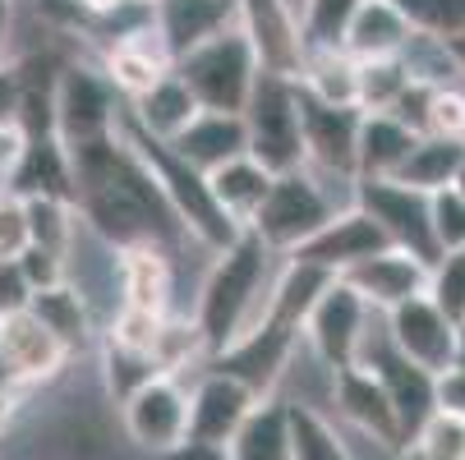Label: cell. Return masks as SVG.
Here are the masks:
<instances>
[{"label": "cell", "instance_id": "1", "mask_svg": "<svg viewBox=\"0 0 465 460\" xmlns=\"http://www.w3.org/2000/svg\"><path fill=\"white\" fill-rule=\"evenodd\" d=\"M282 272V258L262 244L253 230H244L226 253H217L203 272L193 299V322L208 341V355L217 359L222 350H231L235 341L253 337L272 308V286Z\"/></svg>", "mask_w": 465, "mask_h": 460}, {"label": "cell", "instance_id": "2", "mask_svg": "<svg viewBox=\"0 0 465 460\" xmlns=\"http://www.w3.org/2000/svg\"><path fill=\"white\" fill-rule=\"evenodd\" d=\"M120 134H124V143L134 148L139 157H143V166L153 171V180L162 184V193H166V203L175 208V217H180V226H184V235H189V244H198V249H208L213 258L217 253H226L244 230L217 208V199H213V184H208V175L203 171H193L171 143H157V139H148L143 129L134 124V120H120Z\"/></svg>", "mask_w": 465, "mask_h": 460}, {"label": "cell", "instance_id": "3", "mask_svg": "<svg viewBox=\"0 0 465 460\" xmlns=\"http://www.w3.org/2000/svg\"><path fill=\"white\" fill-rule=\"evenodd\" d=\"M351 203H355V189H346V184L331 189V180H322V175H313L304 166V171L277 175L268 203H262V212L253 217L249 230L268 244L277 258H291Z\"/></svg>", "mask_w": 465, "mask_h": 460}, {"label": "cell", "instance_id": "4", "mask_svg": "<svg viewBox=\"0 0 465 460\" xmlns=\"http://www.w3.org/2000/svg\"><path fill=\"white\" fill-rule=\"evenodd\" d=\"M175 74L189 83V93L198 97L203 111L244 115L253 102V88L262 79V60H258L249 33L231 28V33L203 42L198 51H189L184 60H175Z\"/></svg>", "mask_w": 465, "mask_h": 460}, {"label": "cell", "instance_id": "5", "mask_svg": "<svg viewBox=\"0 0 465 460\" xmlns=\"http://www.w3.org/2000/svg\"><path fill=\"white\" fill-rule=\"evenodd\" d=\"M120 102L124 97L111 88L106 70H93V64H60V74H55V139L70 152L115 139L120 120H124Z\"/></svg>", "mask_w": 465, "mask_h": 460}, {"label": "cell", "instance_id": "6", "mask_svg": "<svg viewBox=\"0 0 465 460\" xmlns=\"http://www.w3.org/2000/svg\"><path fill=\"white\" fill-rule=\"evenodd\" d=\"M244 129H249V157L262 171H272V175L304 171V124H300L295 79L262 74L244 111Z\"/></svg>", "mask_w": 465, "mask_h": 460}, {"label": "cell", "instance_id": "7", "mask_svg": "<svg viewBox=\"0 0 465 460\" xmlns=\"http://www.w3.org/2000/svg\"><path fill=\"white\" fill-rule=\"evenodd\" d=\"M382 313H373L341 277L327 286V295L318 299V308L309 313V322H304V350L337 377V373H346V368H360V359H364V346H369V337H373V322H378Z\"/></svg>", "mask_w": 465, "mask_h": 460}, {"label": "cell", "instance_id": "8", "mask_svg": "<svg viewBox=\"0 0 465 460\" xmlns=\"http://www.w3.org/2000/svg\"><path fill=\"white\" fill-rule=\"evenodd\" d=\"M295 97H300V124H304V166L313 175L331 180V184L355 189L364 111H355V106H327V102L309 97L300 83H295Z\"/></svg>", "mask_w": 465, "mask_h": 460}, {"label": "cell", "instance_id": "9", "mask_svg": "<svg viewBox=\"0 0 465 460\" xmlns=\"http://www.w3.org/2000/svg\"><path fill=\"white\" fill-rule=\"evenodd\" d=\"M120 424L124 437L134 442L139 451L166 460L189 442V387L184 377H153L143 382L134 396L120 406Z\"/></svg>", "mask_w": 465, "mask_h": 460}, {"label": "cell", "instance_id": "10", "mask_svg": "<svg viewBox=\"0 0 465 460\" xmlns=\"http://www.w3.org/2000/svg\"><path fill=\"white\" fill-rule=\"evenodd\" d=\"M355 203L382 226V235L391 240V249H406L415 258H424L429 268L438 262V240H433V199L401 180H373V184H355Z\"/></svg>", "mask_w": 465, "mask_h": 460}, {"label": "cell", "instance_id": "11", "mask_svg": "<svg viewBox=\"0 0 465 460\" xmlns=\"http://www.w3.org/2000/svg\"><path fill=\"white\" fill-rule=\"evenodd\" d=\"M258 406L262 401L253 396L240 377H231V373H222V368L208 364L203 373L189 382V442L226 451Z\"/></svg>", "mask_w": 465, "mask_h": 460}, {"label": "cell", "instance_id": "12", "mask_svg": "<svg viewBox=\"0 0 465 460\" xmlns=\"http://www.w3.org/2000/svg\"><path fill=\"white\" fill-rule=\"evenodd\" d=\"M382 327H387V341L401 350L411 364H420L424 373H447L456 368L460 359V337H465V327H456L429 295L401 304V308H391L382 313Z\"/></svg>", "mask_w": 465, "mask_h": 460}, {"label": "cell", "instance_id": "13", "mask_svg": "<svg viewBox=\"0 0 465 460\" xmlns=\"http://www.w3.org/2000/svg\"><path fill=\"white\" fill-rule=\"evenodd\" d=\"M331 406H337V419H341V424H351L360 437H369V442L382 446L387 455H406V451H411L406 428H401V415H396L387 387H382L364 364L331 377Z\"/></svg>", "mask_w": 465, "mask_h": 460}, {"label": "cell", "instance_id": "14", "mask_svg": "<svg viewBox=\"0 0 465 460\" xmlns=\"http://www.w3.org/2000/svg\"><path fill=\"white\" fill-rule=\"evenodd\" d=\"M391 249V240L382 235V226L360 208V203H351V208H341L337 217H331L300 253H291V258H300V262H313V268H322V272H331V277H346V272H355L360 262H369V258H378V253H387Z\"/></svg>", "mask_w": 465, "mask_h": 460}, {"label": "cell", "instance_id": "15", "mask_svg": "<svg viewBox=\"0 0 465 460\" xmlns=\"http://www.w3.org/2000/svg\"><path fill=\"white\" fill-rule=\"evenodd\" d=\"M102 70H106L111 88H115L124 102H139V97L153 93L166 74H175V55L166 51V42H162L153 15H148L143 24H134V28H124V33L106 46V64H102Z\"/></svg>", "mask_w": 465, "mask_h": 460}, {"label": "cell", "instance_id": "16", "mask_svg": "<svg viewBox=\"0 0 465 460\" xmlns=\"http://www.w3.org/2000/svg\"><path fill=\"white\" fill-rule=\"evenodd\" d=\"M240 28L249 33L262 74L295 79L304 64V33L295 0H240Z\"/></svg>", "mask_w": 465, "mask_h": 460}, {"label": "cell", "instance_id": "17", "mask_svg": "<svg viewBox=\"0 0 465 460\" xmlns=\"http://www.w3.org/2000/svg\"><path fill=\"white\" fill-rule=\"evenodd\" d=\"M70 364V350H64L46 327L33 313H15L0 322V373H5L15 387H42L55 382Z\"/></svg>", "mask_w": 465, "mask_h": 460}, {"label": "cell", "instance_id": "18", "mask_svg": "<svg viewBox=\"0 0 465 460\" xmlns=\"http://www.w3.org/2000/svg\"><path fill=\"white\" fill-rule=\"evenodd\" d=\"M429 262L406 253V249H387L369 262H360L355 272H346L341 281L373 308V313H391V308H401L420 295H429Z\"/></svg>", "mask_w": 465, "mask_h": 460}, {"label": "cell", "instance_id": "19", "mask_svg": "<svg viewBox=\"0 0 465 460\" xmlns=\"http://www.w3.org/2000/svg\"><path fill=\"white\" fill-rule=\"evenodd\" d=\"M153 24L175 60L240 28V0H153Z\"/></svg>", "mask_w": 465, "mask_h": 460}, {"label": "cell", "instance_id": "20", "mask_svg": "<svg viewBox=\"0 0 465 460\" xmlns=\"http://www.w3.org/2000/svg\"><path fill=\"white\" fill-rule=\"evenodd\" d=\"M120 304L148 308V313H162V318L175 313V268H171V249L143 244V249H124V253H120Z\"/></svg>", "mask_w": 465, "mask_h": 460}, {"label": "cell", "instance_id": "21", "mask_svg": "<svg viewBox=\"0 0 465 460\" xmlns=\"http://www.w3.org/2000/svg\"><path fill=\"white\" fill-rule=\"evenodd\" d=\"M19 199H70L79 203V184H74V161L64 152V143L55 134H42V139H28L10 184Z\"/></svg>", "mask_w": 465, "mask_h": 460}, {"label": "cell", "instance_id": "22", "mask_svg": "<svg viewBox=\"0 0 465 460\" xmlns=\"http://www.w3.org/2000/svg\"><path fill=\"white\" fill-rule=\"evenodd\" d=\"M193 171H222L226 161L235 157H249V129H244V115H217V111H203L184 134L171 143Z\"/></svg>", "mask_w": 465, "mask_h": 460}, {"label": "cell", "instance_id": "23", "mask_svg": "<svg viewBox=\"0 0 465 460\" xmlns=\"http://www.w3.org/2000/svg\"><path fill=\"white\" fill-rule=\"evenodd\" d=\"M124 115L134 120L148 139L157 143H175L184 129L203 115V106H198V97L189 93V83L180 74H166L153 93H143L139 102H124Z\"/></svg>", "mask_w": 465, "mask_h": 460}, {"label": "cell", "instance_id": "24", "mask_svg": "<svg viewBox=\"0 0 465 460\" xmlns=\"http://www.w3.org/2000/svg\"><path fill=\"white\" fill-rule=\"evenodd\" d=\"M420 148V134L411 124H401L396 115H364L360 124V175L355 184H373V180H396L406 171L411 152Z\"/></svg>", "mask_w": 465, "mask_h": 460}, {"label": "cell", "instance_id": "25", "mask_svg": "<svg viewBox=\"0 0 465 460\" xmlns=\"http://www.w3.org/2000/svg\"><path fill=\"white\" fill-rule=\"evenodd\" d=\"M331 281H337V277L322 272V268H313V262L282 258V272H277V286H272L268 322L304 337V322H309V313L318 308V299L327 295V286H331Z\"/></svg>", "mask_w": 465, "mask_h": 460}, {"label": "cell", "instance_id": "26", "mask_svg": "<svg viewBox=\"0 0 465 460\" xmlns=\"http://www.w3.org/2000/svg\"><path fill=\"white\" fill-rule=\"evenodd\" d=\"M411 46H415V33L401 19V10H396L391 0H364L355 24H351L346 55L369 64V60H396V55H406Z\"/></svg>", "mask_w": 465, "mask_h": 460}, {"label": "cell", "instance_id": "27", "mask_svg": "<svg viewBox=\"0 0 465 460\" xmlns=\"http://www.w3.org/2000/svg\"><path fill=\"white\" fill-rule=\"evenodd\" d=\"M208 184H213L217 208H222L240 230H249L253 217L262 212V203H268V193H272L277 175H272V171H262L253 157H235V161H226L222 171H213Z\"/></svg>", "mask_w": 465, "mask_h": 460}, {"label": "cell", "instance_id": "28", "mask_svg": "<svg viewBox=\"0 0 465 460\" xmlns=\"http://www.w3.org/2000/svg\"><path fill=\"white\" fill-rule=\"evenodd\" d=\"M28 313H33L70 355L93 346V299H88L74 281H64V286H55V290H37L33 304H28Z\"/></svg>", "mask_w": 465, "mask_h": 460}, {"label": "cell", "instance_id": "29", "mask_svg": "<svg viewBox=\"0 0 465 460\" xmlns=\"http://www.w3.org/2000/svg\"><path fill=\"white\" fill-rule=\"evenodd\" d=\"M282 401H286V428H291V455L295 460H355L337 419H327L309 401H291V396H282Z\"/></svg>", "mask_w": 465, "mask_h": 460}, {"label": "cell", "instance_id": "30", "mask_svg": "<svg viewBox=\"0 0 465 460\" xmlns=\"http://www.w3.org/2000/svg\"><path fill=\"white\" fill-rule=\"evenodd\" d=\"M295 83L327 102V106H355L360 111V60L346 51H322V55H304Z\"/></svg>", "mask_w": 465, "mask_h": 460}, {"label": "cell", "instance_id": "31", "mask_svg": "<svg viewBox=\"0 0 465 460\" xmlns=\"http://www.w3.org/2000/svg\"><path fill=\"white\" fill-rule=\"evenodd\" d=\"M226 460H295L291 455V428H286V401L282 396L262 401L249 415V424L226 446Z\"/></svg>", "mask_w": 465, "mask_h": 460}, {"label": "cell", "instance_id": "32", "mask_svg": "<svg viewBox=\"0 0 465 460\" xmlns=\"http://www.w3.org/2000/svg\"><path fill=\"white\" fill-rule=\"evenodd\" d=\"M460 166H465V143L460 139H438V134H424L420 139V148L411 152V161H406V171L396 175L401 184H411V189H420V193H442V189H451L456 184V175H460Z\"/></svg>", "mask_w": 465, "mask_h": 460}, {"label": "cell", "instance_id": "33", "mask_svg": "<svg viewBox=\"0 0 465 460\" xmlns=\"http://www.w3.org/2000/svg\"><path fill=\"white\" fill-rule=\"evenodd\" d=\"M364 0H295L300 10V33H304V55L322 51H346L351 24Z\"/></svg>", "mask_w": 465, "mask_h": 460}, {"label": "cell", "instance_id": "34", "mask_svg": "<svg viewBox=\"0 0 465 460\" xmlns=\"http://www.w3.org/2000/svg\"><path fill=\"white\" fill-rule=\"evenodd\" d=\"M24 203H28L33 244L46 249V253L70 258V253H74V240H79V230H84L79 203H70V199H24Z\"/></svg>", "mask_w": 465, "mask_h": 460}, {"label": "cell", "instance_id": "35", "mask_svg": "<svg viewBox=\"0 0 465 460\" xmlns=\"http://www.w3.org/2000/svg\"><path fill=\"white\" fill-rule=\"evenodd\" d=\"M411 83H415V74H411L406 55L360 64V111L364 115H391L396 102L411 93Z\"/></svg>", "mask_w": 465, "mask_h": 460}, {"label": "cell", "instance_id": "36", "mask_svg": "<svg viewBox=\"0 0 465 460\" xmlns=\"http://www.w3.org/2000/svg\"><path fill=\"white\" fill-rule=\"evenodd\" d=\"M391 5L401 10L415 37H429L442 46L465 37V0H391Z\"/></svg>", "mask_w": 465, "mask_h": 460}, {"label": "cell", "instance_id": "37", "mask_svg": "<svg viewBox=\"0 0 465 460\" xmlns=\"http://www.w3.org/2000/svg\"><path fill=\"white\" fill-rule=\"evenodd\" d=\"M162 327H166V318L162 313H148V308H129V304H120L115 308V318L106 322V332H102V341L106 346H115V350H129V355H157V341H162Z\"/></svg>", "mask_w": 465, "mask_h": 460}, {"label": "cell", "instance_id": "38", "mask_svg": "<svg viewBox=\"0 0 465 460\" xmlns=\"http://www.w3.org/2000/svg\"><path fill=\"white\" fill-rule=\"evenodd\" d=\"M102 377H106V396H111L115 406H124L143 382L162 377V368H157V359H148V355H129V350H115V346L102 341Z\"/></svg>", "mask_w": 465, "mask_h": 460}, {"label": "cell", "instance_id": "39", "mask_svg": "<svg viewBox=\"0 0 465 460\" xmlns=\"http://www.w3.org/2000/svg\"><path fill=\"white\" fill-rule=\"evenodd\" d=\"M406 455L411 460H465V419L433 410L424 419V428L415 433Z\"/></svg>", "mask_w": 465, "mask_h": 460}, {"label": "cell", "instance_id": "40", "mask_svg": "<svg viewBox=\"0 0 465 460\" xmlns=\"http://www.w3.org/2000/svg\"><path fill=\"white\" fill-rule=\"evenodd\" d=\"M429 299L456 322L465 327V253H442L429 272Z\"/></svg>", "mask_w": 465, "mask_h": 460}, {"label": "cell", "instance_id": "41", "mask_svg": "<svg viewBox=\"0 0 465 460\" xmlns=\"http://www.w3.org/2000/svg\"><path fill=\"white\" fill-rule=\"evenodd\" d=\"M433 240H438V258L465 253V199L456 189L433 193Z\"/></svg>", "mask_w": 465, "mask_h": 460}, {"label": "cell", "instance_id": "42", "mask_svg": "<svg viewBox=\"0 0 465 460\" xmlns=\"http://www.w3.org/2000/svg\"><path fill=\"white\" fill-rule=\"evenodd\" d=\"M33 249V230H28V203L15 189L0 184V258H24Z\"/></svg>", "mask_w": 465, "mask_h": 460}, {"label": "cell", "instance_id": "43", "mask_svg": "<svg viewBox=\"0 0 465 460\" xmlns=\"http://www.w3.org/2000/svg\"><path fill=\"white\" fill-rule=\"evenodd\" d=\"M19 268H24V277H28L33 295H37V290H55V286H64V281H70V258L46 253V249H37V244H33L24 258H19Z\"/></svg>", "mask_w": 465, "mask_h": 460}, {"label": "cell", "instance_id": "44", "mask_svg": "<svg viewBox=\"0 0 465 460\" xmlns=\"http://www.w3.org/2000/svg\"><path fill=\"white\" fill-rule=\"evenodd\" d=\"M28 304H33V286L19 268V258H0V322L28 313Z\"/></svg>", "mask_w": 465, "mask_h": 460}, {"label": "cell", "instance_id": "45", "mask_svg": "<svg viewBox=\"0 0 465 460\" xmlns=\"http://www.w3.org/2000/svg\"><path fill=\"white\" fill-rule=\"evenodd\" d=\"M438 410L442 415H456V419H465V368L456 364V368H447V373H438Z\"/></svg>", "mask_w": 465, "mask_h": 460}, {"label": "cell", "instance_id": "46", "mask_svg": "<svg viewBox=\"0 0 465 460\" xmlns=\"http://www.w3.org/2000/svg\"><path fill=\"white\" fill-rule=\"evenodd\" d=\"M24 115V79L15 64H5L0 70V124H19Z\"/></svg>", "mask_w": 465, "mask_h": 460}, {"label": "cell", "instance_id": "47", "mask_svg": "<svg viewBox=\"0 0 465 460\" xmlns=\"http://www.w3.org/2000/svg\"><path fill=\"white\" fill-rule=\"evenodd\" d=\"M24 148H28L24 129H19V124H0V184H10V175H15Z\"/></svg>", "mask_w": 465, "mask_h": 460}, {"label": "cell", "instance_id": "48", "mask_svg": "<svg viewBox=\"0 0 465 460\" xmlns=\"http://www.w3.org/2000/svg\"><path fill=\"white\" fill-rule=\"evenodd\" d=\"M19 406H24V387H15L5 373H0V433H5V428L15 424Z\"/></svg>", "mask_w": 465, "mask_h": 460}, {"label": "cell", "instance_id": "49", "mask_svg": "<svg viewBox=\"0 0 465 460\" xmlns=\"http://www.w3.org/2000/svg\"><path fill=\"white\" fill-rule=\"evenodd\" d=\"M10 46H15V0H0V70L10 64Z\"/></svg>", "mask_w": 465, "mask_h": 460}, {"label": "cell", "instance_id": "50", "mask_svg": "<svg viewBox=\"0 0 465 460\" xmlns=\"http://www.w3.org/2000/svg\"><path fill=\"white\" fill-rule=\"evenodd\" d=\"M79 5L88 10V15H97V19H106V15H115V10H124L129 0H79Z\"/></svg>", "mask_w": 465, "mask_h": 460}, {"label": "cell", "instance_id": "51", "mask_svg": "<svg viewBox=\"0 0 465 460\" xmlns=\"http://www.w3.org/2000/svg\"><path fill=\"white\" fill-rule=\"evenodd\" d=\"M451 55H456V70H460V79H465V37L451 42Z\"/></svg>", "mask_w": 465, "mask_h": 460}, {"label": "cell", "instance_id": "52", "mask_svg": "<svg viewBox=\"0 0 465 460\" xmlns=\"http://www.w3.org/2000/svg\"><path fill=\"white\" fill-rule=\"evenodd\" d=\"M456 193H460V199H465V166H460V175H456V184H451Z\"/></svg>", "mask_w": 465, "mask_h": 460}, {"label": "cell", "instance_id": "53", "mask_svg": "<svg viewBox=\"0 0 465 460\" xmlns=\"http://www.w3.org/2000/svg\"><path fill=\"white\" fill-rule=\"evenodd\" d=\"M456 364H460V368H465V337H460V359H456Z\"/></svg>", "mask_w": 465, "mask_h": 460}]
</instances>
